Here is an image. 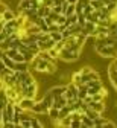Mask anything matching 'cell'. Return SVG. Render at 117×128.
<instances>
[{"label":"cell","instance_id":"6da1fadb","mask_svg":"<svg viewBox=\"0 0 117 128\" xmlns=\"http://www.w3.org/2000/svg\"><path fill=\"white\" fill-rule=\"evenodd\" d=\"M96 52L102 58H117V44H99L94 46Z\"/></svg>","mask_w":117,"mask_h":128},{"label":"cell","instance_id":"7a4b0ae2","mask_svg":"<svg viewBox=\"0 0 117 128\" xmlns=\"http://www.w3.org/2000/svg\"><path fill=\"white\" fill-rule=\"evenodd\" d=\"M79 52H75V50H69V49H62L58 52V58L62 60V61H67V62H72V61H76L79 60Z\"/></svg>","mask_w":117,"mask_h":128},{"label":"cell","instance_id":"3957f363","mask_svg":"<svg viewBox=\"0 0 117 128\" xmlns=\"http://www.w3.org/2000/svg\"><path fill=\"white\" fill-rule=\"evenodd\" d=\"M21 93L23 96H27V98H37V93H38V84L37 81H33L32 84H27V86H21Z\"/></svg>","mask_w":117,"mask_h":128},{"label":"cell","instance_id":"277c9868","mask_svg":"<svg viewBox=\"0 0 117 128\" xmlns=\"http://www.w3.org/2000/svg\"><path fill=\"white\" fill-rule=\"evenodd\" d=\"M17 104H18L24 111H30L32 107H33V104H35V99H33V98H27V96H21V99Z\"/></svg>","mask_w":117,"mask_h":128},{"label":"cell","instance_id":"5b68a950","mask_svg":"<svg viewBox=\"0 0 117 128\" xmlns=\"http://www.w3.org/2000/svg\"><path fill=\"white\" fill-rule=\"evenodd\" d=\"M30 113H32V114H44V113H47V107L44 105L43 99L35 101V104H33V107H32V110H30Z\"/></svg>","mask_w":117,"mask_h":128},{"label":"cell","instance_id":"8992f818","mask_svg":"<svg viewBox=\"0 0 117 128\" xmlns=\"http://www.w3.org/2000/svg\"><path fill=\"white\" fill-rule=\"evenodd\" d=\"M87 105H88V108L97 111V113H104V111H105V104H104V101H91V102L87 104Z\"/></svg>","mask_w":117,"mask_h":128},{"label":"cell","instance_id":"52a82bcc","mask_svg":"<svg viewBox=\"0 0 117 128\" xmlns=\"http://www.w3.org/2000/svg\"><path fill=\"white\" fill-rule=\"evenodd\" d=\"M37 15L38 17H47L49 15V12H50V8L49 6H46L44 3H41V5H38V8H37Z\"/></svg>","mask_w":117,"mask_h":128},{"label":"cell","instance_id":"ba28073f","mask_svg":"<svg viewBox=\"0 0 117 128\" xmlns=\"http://www.w3.org/2000/svg\"><path fill=\"white\" fill-rule=\"evenodd\" d=\"M65 90V86H56V87H52L49 90V93L53 96V98H58V96H61Z\"/></svg>","mask_w":117,"mask_h":128},{"label":"cell","instance_id":"9c48e42d","mask_svg":"<svg viewBox=\"0 0 117 128\" xmlns=\"http://www.w3.org/2000/svg\"><path fill=\"white\" fill-rule=\"evenodd\" d=\"M81 122H82V128H94V120H93V119H90L85 113H84V116H82Z\"/></svg>","mask_w":117,"mask_h":128},{"label":"cell","instance_id":"30bf717a","mask_svg":"<svg viewBox=\"0 0 117 128\" xmlns=\"http://www.w3.org/2000/svg\"><path fill=\"white\" fill-rule=\"evenodd\" d=\"M12 73H14V70L8 69V67L5 66V62H3L2 56H0V79H2V76H3V75H12Z\"/></svg>","mask_w":117,"mask_h":128},{"label":"cell","instance_id":"8fae6325","mask_svg":"<svg viewBox=\"0 0 117 128\" xmlns=\"http://www.w3.org/2000/svg\"><path fill=\"white\" fill-rule=\"evenodd\" d=\"M2 56V60H3V62H5V66L8 67V69H11V70H14V66H15V61L12 60V58H9L8 55H5V54H2L0 55Z\"/></svg>","mask_w":117,"mask_h":128},{"label":"cell","instance_id":"7c38bea8","mask_svg":"<svg viewBox=\"0 0 117 128\" xmlns=\"http://www.w3.org/2000/svg\"><path fill=\"white\" fill-rule=\"evenodd\" d=\"M15 12L12 11V9H9V8H6L5 11H3V14H2V17H3V20L5 22H9V20H12V18H15Z\"/></svg>","mask_w":117,"mask_h":128},{"label":"cell","instance_id":"4fadbf2b","mask_svg":"<svg viewBox=\"0 0 117 128\" xmlns=\"http://www.w3.org/2000/svg\"><path fill=\"white\" fill-rule=\"evenodd\" d=\"M47 114H49V118L52 119V120H55V119H58V116H59V108H56V107H50L49 110H47Z\"/></svg>","mask_w":117,"mask_h":128},{"label":"cell","instance_id":"5bb4252c","mask_svg":"<svg viewBox=\"0 0 117 128\" xmlns=\"http://www.w3.org/2000/svg\"><path fill=\"white\" fill-rule=\"evenodd\" d=\"M43 102H44V105H46V107H47V110H49L50 107L53 105V96H52V94H50V93L47 92V93L43 96Z\"/></svg>","mask_w":117,"mask_h":128},{"label":"cell","instance_id":"9a60e30c","mask_svg":"<svg viewBox=\"0 0 117 128\" xmlns=\"http://www.w3.org/2000/svg\"><path fill=\"white\" fill-rule=\"evenodd\" d=\"M70 113H72V107H70V105H64V107L59 108V116H58V118H59V119H61V118H67Z\"/></svg>","mask_w":117,"mask_h":128},{"label":"cell","instance_id":"2e32d148","mask_svg":"<svg viewBox=\"0 0 117 128\" xmlns=\"http://www.w3.org/2000/svg\"><path fill=\"white\" fill-rule=\"evenodd\" d=\"M108 35H117V18L111 20V23L108 26Z\"/></svg>","mask_w":117,"mask_h":128},{"label":"cell","instance_id":"e0dca14e","mask_svg":"<svg viewBox=\"0 0 117 128\" xmlns=\"http://www.w3.org/2000/svg\"><path fill=\"white\" fill-rule=\"evenodd\" d=\"M72 82L76 84V86H79V84L84 82V81H82V73H81V72H75V73L72 75Z\"/></svg>","mask_w":117,"mask_h":128},{"label":"cell","instance_id":"ac0fdd59","mask_svg":"<svg viewBox=\"0 0 117 128\" xmlns=\"http://www.w3.org/2000/svg\"><path fill=\"white\" fill-rule=\"evenodd\" d=\"M29 124H30V128H40V126H43V125H44L38 118H33V116H30Z\"/></svg>","mask_w":117,"mask_h":128},{"label":"cell","instance_id":"d6986e66","mask_svg":"<svg viewBox=\"0 0 117 128\" xmlns=\"http://www.w3.org/2000/svg\"><path fill=\"white\" fill-rule=\"evenodd\" d=\"M49 37L52 38L55 43L56 41H61L62 40V35H61V30H55V32H49Z\"/></svg>","mask_w":117,"mask_h":128},{"label":"cell","instance_id":"ffe728a7","mask_svg":"<svg viewBox=\"0 0 117 128\" xmlns=\"http://www.w3.org/2000/svg\"><path fill=\"white\" fill-rule=\"evenodd\" d=\"M93 11H94V8H93L91 5H87V6H84V9H82V14L87 17V15H88V14H91Z\"/></svg>","mask_w":117,"mask_h":128},{"label":"cell","instance_id":"44dd1931","mask_svg":"<svg viewBox=\"0 0 117 128\" xmlns=\"http://www.w3.org/2000/svg\"><path fill=\"white\" fill-rule=\"evenodd\" d=\"M91 70H93L91 67H88V66H85V67H82V69H81L79 72H81V73H82V76H84V75H88V73H90Z\"/></svg>","mask_w":117,"mask_h":128},{"label":"cell","instance_id":"7402d4cb","mask_svg":"<svg viewBox=\"0 0 117 128\" xmlns=\"http://www.w3.org/2000/svg\"><path fill=\"white\" fill-rule=\"evenodd\" d=\"M6 8H8V6H6L3 2H0V14H3V11H5Z\"/></svg>","mask_w":117,"mask_h":128},{"label":"cell","instance_id":"603a6c76","mask_svg":"<svg viewBox=\"0 0 117 128\" xmlns=\"http://www.w3.org/2000/svg\"><path fill=\"white\" fill-rule=\"evenodd\" d=\"M78 2V0H67V3H70V5H75Z\"/></svg>","mask_w":117,"mask_h":128},{"label":"cell","instance_id":"cb8c5ba5","mask_svg":"<svg viewBox=\"0 0 117 128\" xmlns=\"http://www.w3.org/2000/svg\"><path fill=\"white\" fill-rule=\"evenodd\" d=\"M0 125H2V111H0Z\"/></svg>","mask_w":117,"mask_h":128},{"label":"cell","instance_id":"d4e9b609","mask_svg":"<svg viewBox=\"0 0 117 128\" xmlns=\"http://www.w3.org/2000/svg\"><path fill=\"white\" fill-rule=\"evenodd\" d=\"M3 87V82H2V79H0V88H2Z\"/></svg>","mask_w":117,"mask_h":128}]
</instances>
